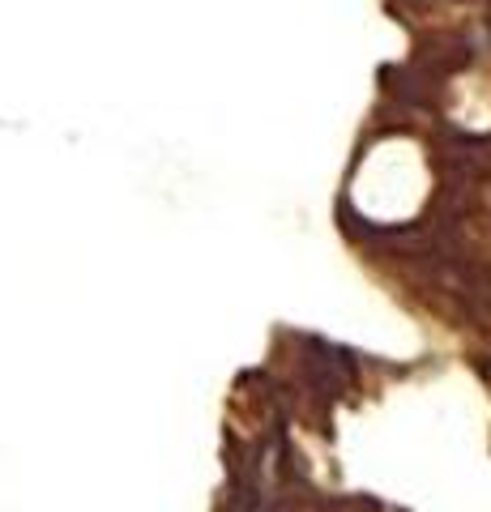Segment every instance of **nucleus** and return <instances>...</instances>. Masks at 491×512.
I'll return each instance as SVG.
<instances>
[{
    "instance_id": "f257e3e1",
    "label": "nucleus",
    "mask_w": 491,
    "mask_h": 512,
    "mask_svg": "<svg viewBox=\"0 0 491 512\" xmlns=\"http://www.w3.org/2000/svg\"><path fill=\"white\" fill-rule=\"evenodd\" d=\"M304 372L321 393H338L351 384V359L329 342H304Z\"/></svg>"
}]
</instances>
